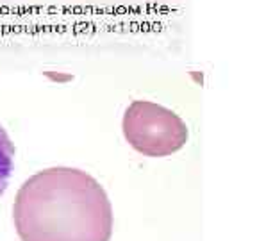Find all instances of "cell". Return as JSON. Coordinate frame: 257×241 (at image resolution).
I'll return each instance as SVG.
<instances>
[{
  "label": "cell",
  "mask_w": 257,
  "mask_h": 241,
  "mask_svg": "<svg viewBox=\"0 0 257 241\" xmlns=\"http://www.w3.org/2000/svg\"><path fill=\"white\" fill-rule=\"evenodd\" d=\"M22 241H109L112 207L100 182L68 166L47 168L20 186L13 205Z\"/></svg>",
  "instance_id": "6da1fadb"
},
{
  "label": "cell",
  "mask_w": 257,
  "mask_h": 241,
  "mask_svg": "<svg viewBox=\"0 0 257 241\" xmlns=\"http://www.w3.org/2000/svg\"><path fill=\"white\" fill-rule=\"evenodd\" d=\"M123 136L136 152L147 157H166L188 141V127L179 114L149 100H134L125 109Z\"/></svg>",
  "instance_id": "7a4b0ae2"
},
{
  "label": "cell",
  "mask_w": 257,
  "mask_h": 241,
  "mask_svg": "<svg viewBox=\"0 0 257 241\" xmlns=\"http://www.w3.org/2000/svg\"><path fill=\"white\" fill-rule=\"evenodd\" d=\"M13 163H15V145L11 138L0 125V197L4 195L8 188L9 177L13 172Z\"/></svg>",
  "instance_id": "3957f363"
}]
</instances>
